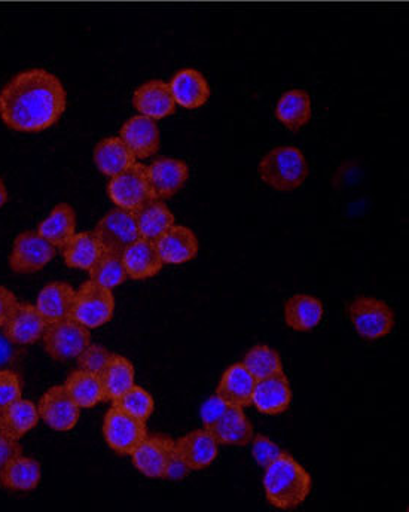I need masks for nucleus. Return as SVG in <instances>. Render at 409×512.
Here are the masks:
<instances>
[{
  "instance_id": "nucleus-1",
  "label": "nucleus",
  "mask_w": 409,
  "mask_h": 512,
  "mask_svg": "<svg viewBox=\"0 0 409 512\" xmlns=\"http://www.w3.org/2000/svg\"><path fill=\"white\" fill-rule=\"evenodd\" d=\"M67 94L54 73L30 69L15 75L0 91V118L20 133L48 130L66 111Z\"/></svg>"
},
{
  "instance_id": "nucleus-2",
  "label": "nucleus",
  "mask_w": 409,
  "mask_h": 512,
  "mask_svg": "<svg viewBox=\"0 0 409 512\" xmlns=\"http://www.w3.org/2000/svg\"><path fill=\"white\" fill-rule=\"evenodd\" d=\"M264 489L271 507L292 511L310 495L311 477L292 456L283 453L265 468Z\"/></svg>"
},
{
  "instance_id": "nucleus-3",
  "label": "nucleus",
  "mask_w": 409,
  "mask_h": 512,
  "mask_svg": "<svg viewBox=\"0 0 409 512\" xmlns=\"http://www.w3.org/2000/svg\"><path fill=\"white\" fill-rule=\"evenodd\" d=\"M259 178L276 191L298 190L307 181V158L295 146H279L268 152L258 166Z\"/></svg>"
},
{
  "instance_id": "nucleus-4",
  "label": "nucleus",
  "mask_w": 409,
  "mask_h": 512,
  "mask_svg": "<svg viewBox=\"0 0 409 512\" xmlns=\"http://www.w3.org/2000/svg\"><path fill=\"white\" fill-rule=\"evenodd\" d=\"M44 349L54 361H72L78 358L91 344V335L87 326L78 320L67 318L59 322L48 323L44 337Z\"/></svg>"
},
{
  "instance_id": "nucleus-5",
  "label": "nucleus",
  "mask_w": 409,
  "mask_h": 512,
  "mask_svg": "<svg viewBox=\"0 0 409 512\" xmlns=\"http://www.w3.org/2000/svg\"><path fill=\"white\" fill-rule=\"evenodd\" d=\"M114 310L115 298L111 289L90 280L76 291L72 318L88 329H96L111 322Z\"/></svg>"
},
{
  "instance_id": "nucleus-6",
  "label": "nucleus",
  "mask_w": 409,
  "mask_h": 512,
  "mask_svg": "<svg viewBox=\"0 0 409 512\" xmlns=\"http://www.w3.org/2000/svg\"><path fill=\"white\" fill-rule=\"evenodd\" d=\"M349 315L354 329L363 340L375 341L387 337L395 326L392 307L377 298H357L350 304Z\"/></svg>"
},
{
  "instance_id": "nucleus-7",
  "label": "nucleus",
  "mask_w": 409,
  "mask_h": 512,
  "mask_svg": "<svg viewBox=\"0 0 409 512\" xmlns=\"http://www.w3.org/2000/svg\"><path fill=\"white\" fill-rule=\"evenodd\" d=\"M108 194L119 209L128 210V212H134L146 201L157 198L149 184L146 166L139 163L133 164L124 172L111 178Z\"/></svg>"
},
{
  "instance_id": "nucleus-8",
  "label": "nucleus",
  "mask_w": 409,
  "mask_h": 512,
  "mask_svg": "<svg viewBox=\"0 0 409 512\" xmlns=\"http://www.w3.org/2000/svg\"><path fill=\"white\" fill-rule=\"evenodd\" d=\"M57 255V248L38 231H24L15 239L9 255V267L18 274H32L44 270Z\"/></svg>"
},
{
  "instance_id": "nucleus-9",
  "label": "nucleus",
  "mask_w": 409,
  "mask_h": 512,
  "mask_svg": "<svg viewBox=\"0 0 409 512\" xmlns=\"http://www.w3.org/2000/svg\"><path fill=\"white\" fill-rule=\"evenodd\" d=\"M106 444L121 456H131L133 451L148 437L146 422L114 407L108 411L103 423Z\"/></svg>"
},
{
  "instance_id": "nucleus-10",
  "label": "nucleus",
  "mask_w": 409,
  "mask_h": 512,
  "mask_svg": "<svg viewBox=\"0 0 409 512\" xmlns=\"http://www.w3.org/2000/svg\"><path fill=\"white\" fill-rule=\"evenodd\" d=\"M94 234L102 243L105 252H114L119 255L140 239L134 213L119 207L100 219L99 224L94 228Z\"/></svg>"
},
{
  "instance_id": "nucleus-11",
  "label": "nucleus",
  "mask_w": 409,
  "mask_h": 512,
  "mask_svg": "<svg viewBox=\"0 0 409 512\" xmlns=\"http://www.w3.org/2000/svg\"><path fill=\"white\" fill-rule=\"evenodd\" d=\"M39 416L53 431H72L81 416V408L70 398L66 387H51L38 405Z\"/></svg>"
},
{
  "instance_id": "nucleus-12",
  "label": "nucleus",
  "mask_w": 409,
  "mask_h": 512,
  "mask_svg": "<svg viewBox=\"0 0 409 512\" xmlns=\"http://www.w3.org/2000/svg\"><path fill=\"white\" fill-rule=\"evenodd\" d=\"M175 451V441L164 437V435H155V437H146L133 451L131 459L140 474L160 480V478H164Z\"/></svg>"
},
{
  "instance_id": "nucleus-13",
  "label": "nucleus",
  "mask_w": 409,
  "mask_h": 512,
  "mask_svg": "<svg viewBox=\"0 0 409 512\" xmlns=\"http://www.w3.org/2000/svg\"><path fill=\"white\" fill-rule=\"evenodd\" d=\"M48 322L42 318L39 310L32 304H18L6 325L3 326V335L14 346H30L42 340L47 331Z\"/></svg>"
},
{
  "instance_id": "nucleus-14",
  "label": "nucleus",
  "mask_w": 409,
  "mask_h": 512,
  "mask_svg": "<svg viewBox=\"0 0 409 512\" xmlns=\"http://www.w3.org/2000/svg\"><path fill=\"white\" fill-rule=\"evenodd\" d=\"M149 184L155 197L160 200L175 197L185 187L189 178V167L185 161L177 158H158L146 167Z\"/></svg>"
},
{
  "instance_id": "nucleus-15",
  "label": "nucleus",
  "mask_w": 409,
  "mask_h": 512,
  "mask_svg": "<svg viewBox=\"0 0 409 512\" xmlns=\"http://www.w3.org/2000/svg\"><path fill=\"white\" fill-rule=\"evenodd\" d=\"M133 106L140 115L154 121L163 120L176 112V102L169 84L161 79H152L140 85L134 91Z\"/></svg>"
},
{
  "instance_id": "nucleus-16",
  "label": "nucleus",
  "mask_w": 409,
  "mask_h": 512,
  "mask_svg": "<svg viewBox=\"0 0 409 512\" xmlns=\"http://www.w3.org/2000/svg\"><path fill=\"white\" fill-rule=\"evenodd\" d=\"M119 137L137 160L151 158L157 154L161 145L160 128L154 120L143 115H137L124 123L119 131Z\"/></svg>"
},
{
  "instance_id": "nucleus-17",
  "label": "nucleus",
  "mask_w": 409,
  "mask_h": 512,
  "mask_svg": "<svg viewBox=\"0 0 409 512\" xmlns=\"http://www.w3.org/2000/svg\"><path fill=\"white\" fill-rule=\"evenodd\" d=\"M292 402V390L288 377L280 373L258 380L253 389L252 405L259 413L279 416L288 410Z\"/></svg>"
},
{
  "instance_id": "nucleus-18",
  "label": "nucleus",
  "mask_w": 409,
  "mask_h": 512,
  "mask_svg": "<svg viewBox=\"0 0 409 512\" xmlns=\"http://www.w3.org/2000/svg\"><path fill=\"white\" fill-rule=\"evenodd\" d=\"M206 431L222 446L246 447L253 438V428L243 408L231 405L225 408L212 425L207 426Z\"/></svg>"
},
{
  "instance_id": "nucleus-19",
  "label": "nucleus",
  "mask_w": 409,
  "mask_h": 512,
  "mask_svg": "<svg viewBox=\"0 0 409 512\" xmlns=\"http://www.w3.org/2000/svg\"><path fill=\"white\" fill-rule=\"evenodd\" d=\"M158 254L164 264L179 265L197 258L198 245L197 236L194 231L183 225H173L163 236L155 240Z\"/></svg>"
},
{
  "instance_id": "nucleus-20",
  "label": "nucleus",
  "mask_w": 409,
  "mask_h": 512,
  "mask_svg": "<svg viewBox=\"0 0 409 512\" xmlns=\"http://www.w3.org/2000/svg\"><path fill=\"white\" fill-rule=\"evenodd\" d=\"M176 105L185 109L203 108L210 99V85L203 73L183 69L173 76L169 84Z\"/></svg>"
},
{
  "instance_id": "nucleus-21",
  "label": "nucleus",
  "mask_w": 409,
  "mask_h": 512,
  "mask_svg": "<svg viewBox=\"0 0 409 512\" xmlns=\"http://www.w3.org/2000/svg\"><path fill=\"white\" fill-rule=\"evenodd\" d=\"M122 262L127 276L133 280L151 279L163 270L164 265L155 242L142 237L122 252Z\"/></svg>"
},
{
  "instance_id": "nucleus-22",
  "label": "nucleus",
  "mask_w": 409,
  "mask_h": 512,
  "mask_svg": "<svg viewBox=\"0 0 409 512\" xmlns=\"http://www.w3.org/2000/svg\"><path fill=\"white\" fill-rule=\"evenodd\" d=\"M218 446L209 431H195L176 441V453L191 471L209 468L218 457Z\"/></svg>"
},
{
  "instance_id": "nucleus-23",
  "label": "nucleus",
  "mask_w": 409,
  "mask_h": 512,
  "mask_svg": "<svg viewBox=\"0 0 409 512\" xmlns=\"http://www.w3.org/2000/svg\"><path fill=\"white\" fill-rule=\"evenodd\" d=\"M256 380L243 364L228 368L219 383L216 396L231 407H249L252 405L253 389Z\"/></svg>"
},
{
  "instance_id": "nucleus-24",
  "label": "nucleus",
  "mask_w": 409,
  "mask_h": 512,
  "mask_svg": "<svg viewBox=\"0 0 409 512\" xmlns=\"http://www.w3.org/2000/svg\"><path fill=\"white\" fill-rule=\"evenodd\" d=\"M76 291L64 282H53L42 289L36 309L48 323L72 318Z\"/></svg>"
},
{
  "instance_id": "nucleus-25",
  "label": "nucleus",
  "mask_w": 409,
  "mask_h": 512,
  "mask_svg": "<svg viewBox=\"0 0 409 512\" xmlns=\"http://www.w3.org/2000/svg\"><path fill=\"white\" fill-rule=\"evenodd\" d=\"M133 213L140 237L152 240V242H155L158 237L163 236L169 228L175 225V215L160 198L146 201Z\"/></svg>"
},
{
  "instance_id": "nucleus-26",
  "label": "nucleus",
  "mask_w": 409,
  "mask_h": 512,
  "mask_svg": "<svg viewBox=\"0 0 409 512\" xmlns=\"http://www.w3.org/2000/svg\"><path fill=\"white\" fill-rule=\"evenodd\" d=\"M136 160L133 152L119 136L100 140L94 149V163H96L97 169L109 178H114L124 172L128 167L136 164Z\"/></svg>"
},
{
  "instance_id": "nucleus-27",
  "label": "nucleus",
  "mask_w": 409,
  "mask_h": 512,
  "mask_svg": "<svg viewBox=\"0 0 409 512\" xmlns=\"http://www.w3.org/2000/svg\"><path fill=\"white\" fill-rule=\"evenodd\" d=\"M41 416L33 402L18 399L14 404L0 411V432L12 440H21L38 426Z\"/></svg>"
},
{
  "instance_id": "nucleus-28",
  "label": "nucleus",
  "mask_w": 409,
  "mask_h": 512,
  "mask_svg": "<svg viewBox=\"0 0 409 512\" xmlns=\"http://www.w3.org/2000/svg\"><path fill=\"white\" fill-rule=\"evenodd\" d=\"M41 466L36 460L18 456L0 471V484L9 492H32L41 483Z\"/></svg>"
},
{
  "instance_id": "nucleus-29",
  "label": "nucleus",
  "mask_w": 409,
  "mask_h": 512,
  "mask_svg": "<svg viewBox=\"0 0 409 512\" xmlns=\"http://www.w3.org/2000/svg\"><path fill=\"white\" fill-rule=\"evenodd\" d=\"M323 304L311 295L298 294L289 298L285 304L286 325L293 331L310 332L323 319Z\"/></svg>"
},
{
  "instance_id": "nucleus-30",
  "label": "nucleus",
  "mask_w": 409,
  "mask_h": 512,
  "mask_svg": "<svg viewBox=\"0 0 409 512\" xmlns=\"http://www.w3.org/2000/svg\"><path fill=\"white\" fill-rule=\"evenodd\" d=\"M76 215L69 204H57L48 218L39 224L38 233L50 242L54 248L63 249L66 243L75 236Z\"/></svg>"
},
{
  "instance_id": "nucleus-31",
  "label": "nucleus",
  "mask_w": 409,
  "mask_h": 512,
  "mask_svg": "<svg viewBox=\"0 0 409 512\" xmlns=\"http://www.w3.org/2000/svg\"><path fill=\"white\" fill-rule=\"evenodd\" d=\"M103 252L105 249L94 231L75 234L63 248L64 262L67 267L88 271L99 261Z\"/></svg>"
},
{
  "instance_id": "nucleus-32",
  "label": "nucleus",
  "mask_w": 409,
  "mask_h": 512,
  "mask_svg": "<svg viewBox=\"0 0 409 512\" xmlns=\"http://www.w3.org/2000/svg\"><path fill=\"white\" fill-rule=\"evenodd\" d=\"M276 117L288 130L299 131L311 120V97L305 90L286 91L276 106Z\"/></svg>"
},
{
  "instance_id": "nucleus-33",
  "label": "nucleus",
  "mask_w": 409,
  "mask_h": 512,
  "mask_svg": "<svg viewBox=\"0 0 409 512\" xmlns=\"http://www.w3.org/2000/svg\"><path fill=\"white\" fill-rule=\"evenodd\" d=\"M66 390L79 408H93L106 401L105 387L97 374L78 370L67 379Z\"/></svg>"
},
{
  "instance_id": "nucleus-34",
  "label": "nucleus",
  "mask_w": 409,
  "mask_h": 512,
  "mask_svg": "<svg viewBox=\"0 0 409 512\" xmlns=\"http://www.w3.org/2000/svg\"><path fill=\"white\" fill-rule=\"evenodd\" d=\"M106 399L115 401L134 386V367L127 358L112 356L103 373L100 374Z\"/></svg>"
},
{
  "instance_id": "nucleus-35",
  "label": "nucleus",
  "mask_w": 409,
  "mask_h": 512,
  "mask_svg": "<svg viewBox=\"0 0 409 512\" xmlns=\"http://www.w3.org/2000/svg\"><path fill=\"white\" fill-rule=\"evenodd\" d=\"M243 365L255 377L256 382L283 373L279 353L268 346H255L250 349L244 356Z\"/></svg>"
},
{
  "instance_id": "nucleus-36",
  "label": "nucleus",
  "mask_w": 409,
  "mask_h": 512,
  "mask_svg": "<svg viewBox=\"0 0 409 512\" xmlns=\"http://www.w3.org/2000/svg\"><path fill=\"white\" fill-rule=\"evenodd\" d=\"M90 280L105 286L108 289L117 288L127 280V271H125L122 255L114 252H103L99 261L88 270Z\"/></svg>"
},
{
  "instance_id": "nucleus-37",
  "label": "nucleus",
  "mask_w": 409,
  "mask_h": 512,
  "mask_svg": "<svg viewBox=\"0 0 409 512\" xmlns=\"http://www.w3.org/2000/svg\"><path fill=\"white\" fill-rule=\"evenodd\" d=\"M114 407L146 422L155 410L154 398L143 387L133 386L114 401Z\"/></svg>"
},
{
  "instance_id": "nucleus-38",
  "label": "nucleus",
  "mask_w": 409,
  "mask_h": 512,
  "mask_svg": "<svg viewBox=\"0 0 409 512\" xmlns=\"http://www.w3.org/2000/svg\"><path fill=\"white\" fill-rule=\"evenodd\" d=\"M112 353L108 349L102 346H88L81 355L78 356V367L79 370L87 371V373L100 374L105 370L106 365L112 359Z\"/></svg>"
},
{
  "instance_id": "nucleus-39",
  "label": "nucleus",
  "mask_w": 409,
  "mask_h": 512,
  "mask_svg": "<svg viewBox=\"0 0 409 512\" xmlns=\"http://www.w3.org/2000/svg\"><path fill=\"white\" fill-rule=\"evenodd\" d=\"M21 379L14 371L0 370V411L21 399Z\"/></svg>"
},
{
  "instance_id": "nucleus-40",
  "label": "nucleus",
  "mask_w": 409,
  "mask_h": 512,
  "mask_svg": "<svg viewBox=\"0 0 409 512\" xmlns=\"http://www.w3.org/2000/svg\"><path fill=\"white\" fill-rule=\"evenodd\" d=\"M285 451L282 450L277 444H274L270 438L258 437L252 438V454L255 457L256 463L261 468H267L274 460L279 459Z\"/></svg>"
},
{
  "instance_id": "nucleus-41",
  "label": "nucleus",
  "mask_w": 409,
  "mask_h": 512,
  "mask_svg": "<svg viewBox=\"0 0 409 512\" xmlns=\"http://www.w3.org/2000/svg\"><path fill=\"white\" fill-rule=\"evenodd\" d=\"M23 454V448L17 443V440L6 437L3 432H0V471L11 462L15 457Z\"/></svg>"
},
{
  "instance_id": "nucleus-42",
  "label": "nucleus",
  "mask_w": 409,
  "mask_h": 512,
  "mask_svg": "<svg viewBox=\"0 0 409 512\" xmlns=\"http://www.w3.org/2000/svg\"><path fill=\"white\" fill-rule=\"evenodd\" d=\"M228 407V404H225L222 399H219L218 396H213V398L207 399L204 402L203 408H201V417H203L204 428L212 425L222 413H224L225 408Z\"/></svg>"
},
{
  "instance_id": "nucleus-43",
  "label": "nucleus",
  "mask_w": 409,
  "mask_h": 512,
  "mask_svg": "<svg viewBox=\"0 0 409 512\" xmlns=\"http://www.w3.org/2000/svg\"><path fill=\"white\" fill-rule=\"evenodd\" d=\"M17 297L9 289L0 286V328L6 325L18 307Z\"/></svg>"
},
{
  "instance_id": "nucleus-44",
  "label": "nucleus",
  "mask_w": 409,
  "mask_h": 512,
  "mask_svg": "<svg viewBox=\"0 0 409 512\" xmlns=\"http://www.w3.org/2000/svg\"><path fill=\"white\" fill-rule=\"evenodd\" d=\"M189 472H191V468L186 465L185 460H183L175 451L172 459H170L169 466H167L164 478H166V480L182 481L188 477Z\"/></svg>"
},
{
  "instance_id": "nucleus-45",
  "label": "nucleus",
  "mask_w": 409,
  "mask_h": 512,
  "mask_svg": "<svg viewBox=\"0 0 409 512\" xmlns=\"http://www.w3.org/2000/svg\"><path fill=\"white\" fill-rule=\"evenodd\" d=\"M14 358V349L12 343L3 335L0 337V365L8 364Z\"/></svg>"
},
{
  "instance_id": "nucleus-46",
  "label": "nucleus",
  "mask_w": 409,
  "mask_h": 512,
  "mask_svg": "<svg viewBox=\"0 0 409 512\" xmlns=\"http://www.w3.org/2000/svg\"><path fill=\"white\" fill-rule=\"evenodd\" d=\"M6 201H8V190H6L5 184L0 179V207L5 206Z\"/></svg>"
}]
</instances>
